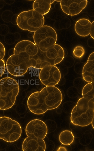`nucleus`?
Listing matches in <instances>:
<instances>
[{
	"mask_svg": "<svg viewBox=\"0 0 94 151\" xmlns=\"http://www.w3.org/2000/svg\"><path fill=\"white\" fill-rule=\"evenodd\" d=\"M46 145L43 139L27 137L24 141L22 149L24 151H45Z\"/></svg>",
	"mask_w": 94,
	"mask_h": 151,
	"instance_id": "4468645a",
	"label": "nucleus"
},
{
	"mask_svg": "<svg viewBox=\"0 0 94 151\" xmlns=\"http://www.w3.org/2000/svg\"><path fill=\"white\" fill-rule=\"evenodd\" d=\"M94 99L88 100L82 98L73 108L71 121L77 126H87L91 124L94 117Z\"/></svg>",
	"mask_w": 94,
	"mask_h": 151,
	"instance_id": "f03ea898",
	"label": "nucleus"
},
{
	"mask_svg": "<svg viewBox=\"0 0 94 151\" xmlns=\"http://www.w3.org/2000/svg\"><path fill=\"white\" fill-rule=\"evenodd\" d=\"M55 1L51 0H36L33 4V9L42 15H44L49 12L51 4Z\"/></svg>",
	"mask_w": 94,
	"mask_h": 151,
	"instance_id": "dca6fc26",
	"label": "nucleus"
},
{
	"mask_svg": "<svg viewBox=\"0 0 94 151\" xmlns=\"http://www.w3.org/2000/svg\"><path fill=\"white\" fill-rule=\"evenodd\" d=\"M26 131L27 137L43 139L48 133V128L43 121L34 119L27 124Z\"/></svg>",
	"mask_w": 94,
	"mask_h": 151,
	"instance_id": "1a4fd4ad",
	"label": "nucleus"
},
{
	"mask_svg": "<svg viewBox=\"0 0 94 151\" xmlns=\"http://www.w3.org/2000/svg\"><path fill=\"white\" fill-rule=\"evenodd\" d=\"M63 99L62 93L57 87L46 86L40 91L34 92L31 95L28 99L27 106L32 112L41 115L48 110L58 108Z\"/></svg>",
	"mask_w": 94,
	"mask_h": 151,
	"instance_id": "f257e3e1",
	"label": "nucleus"
},
{
	"mask_svg": "<svg viewBox=\"0 0 94 151\" xmlns=\"http://www.w3.org/2000/svg\"><path fill=\"white\" fill-rule=\"evenodd\" d=\"M6 68L9 73L15 77L21 76L27 72L28 69L26 64L22 62L14 54L9 57L7 60Z\"/></svg>",
	"mask_w": 94,
	"mask_h": 151,
	"instance_id": "9b49d317",
	"label": "nucleus"
},
{
	"mask_svg": "<svg viewBox=\"0 0 94 151\" xmlns=\"http://www.w3.org/2000/svg\"><path fill=\"white\" fill-rule=\"evenodd\" d=\"M21 133V127L17 122L7 117H0V139L13 142L20 137Z\"/></svg>",
	"mask_w": 94,
	"mask_h": 151,
	"instance_id": "423d86ee",
	"label": "nucleus"
},
{
	"mask_svg": "<svg viewBox=\"0 0 94 151\" xmlns=\"http://www.w3.org/2000/svg\"><path fill=\"white\" fill-rule=\"evenodd\" d=\"M83 79L88 83L94 81V53L89 55L88 61L83 66L82 70Z\"/></svg>",
	"mask_w": 94,
	"mask_h": 151,
	"instance_id": "2eb2a0df",
	"label": "nucleus"
},
{
	"mask_svg": "<svg viewBox=\"0 0 94 151\" xmlns=\"http://www.w3.org/2000/svg\"><path fill=\"white\" fill-rule=\"evenodd\" d=\"M18 26L21 29L35 32L44 24V17L33 9L20 13L17 18Z\"/></svg>",
	"mask_w": 94,
	"mask_h": 151,
	"instance_id": "39448f33",
	"label": "nucleus"
},
{
	"mask_svg": "<svg viewBox=\"0 0 94 151\" xmlns=\"http://www.w3.org/2000/svg\"><path fill=\"white\" fill-rule=\"evenodd\" d=\"M47 65H51L48 62V61L45 60L41 64V65H40V68L41 69H42L43 67H45V66Z\"/></svg>",
	"mask_w": 94,
	"mask_h": 151,
	"instance_id": "5701e85b",
	"label": "nucleus"
},
{
	"mask_svg": "<svg viewBox=\"0 0 94 151\" xmlns=\"http://www.w3.org/2000/svg\"><path fill=\"white\" fill-rule=\"evenodd\" d=\"M57 38V34L53 28L44 25L35 32L33 37L35 44L43 52L56 44Z\"/></svg>",
	"mask_w": 94,
	"mask_h": 151,
	"instance_id": "0eeeda50",
	"label": "nucleus"
},
{
	"mask_svg": "<svg viewBox=\"0 0 94 151\" xmlns=\"http://www.w3.org/2000/svg\"><path fill=\"white\" fill-rule=\"evenodd\" d=\"M5 65L3 60H0V77L4 74L5 70Z\"/></svg>",
	"mask_w": 94,
	"mask_h": 151,
	"instance_id": "412c9836",
	"label": "nucleus"
},
{
	"mask_svg": "<svg viewBox=\"0 0 94 151\" xmlns=\"http://www.w3.org/2000/svg\"><path fill=\"white\" fill-rule=\"evenodd\" d=\"M41 83L46 86H55L60 81V70L55 66L47 65L41 69L39 75Z\"/></svg>",
	"mask_w": 94,
	"mask_h": 151,
	"instance_id": "6e6552de",
	"label": "nucleus"
},
{
	"mask_svg": "<svg viewBox=\"0 0 94 151\" xmlns=\"http://www.w3.org/2000/svg\"><path fill=\"white\" fill-rule=\"evenodd\" d=\"M19 91V87L15 80L11 78L0 80V110L11 108L15 102Z\"/></svg>",
	"mask_w": 94,
	"mask_h": 151,
	"instance_id": "20e7f679",
	"label": "nucleus"
},
{
	"mask_svg": "<svg viewBox=\"0 0 94 151\" xmlns=\"http://www.w3.org/2000/svg\"><path fill=\"white\" fill-rule=\"evenodd\" d=\"M91 123L92 124V126L93 127V128L94 129V119H93V120L92 121V122H91Z\"/></svg>",
	"mask_w": 94,
	"mask_h": 151,
	"instance_id": "b1692460",
	"label": "nucleus"
},
{
	"mask_svg": "<svg viewBox=\"0 0 94 151\" xmlns=\"http://www.w3.org/2000/svg\"><path fill=\"white\" fill-rule=\"evenodd\" d=\"M82 94L83 97L88 100L94 99V82L88 83L83 88Z\"/></svg>",
	"mask_w": 94,
	"mask_h": 151,
	"instance_id": "a211bd4d",
	"label": "nucleus"
},
{
	"mask_svg": "<svg viewBox=\"0 0 94 151\" xmlns=\"http://www.w3.org/2000/svg\"><path fill=\"white\" fill-rule=\"evenodd\" d=\"M5 53V49L3 45L0 42V60H3Z\"/></svg>",
	"mask_w": 94,
	"mask_h": 151,
	"instance_id": "aec40b11",
	"label": "nucleus"
},
{
	"mask_svg": "<svg viewBox=\"0 0 94 151\" xmlns=\"http://www.w3.org/2000/svg\"><path fill=\"white\" fill-rule=\"evenodd\" d=\"M70 145H61L58 150L59 151H67L71 150V147Z\"/></svg>",
	"mask_w": 94,
	"mask_h": 151,
	"instance_id": "4be33fe9",
	"label": "nucleus"
},
{
	"mask_svg": "<svg viewBox=\"0 0 94 151\" xmlns=\"http://www.w3.org/2000/svg\"><path fill=\"white\" fill-rule=\"evenodd\" d=\"M44 53L45 61H48L51 66H55L60 63L64 58V49L58 44L51 46Z\"/></svg>",
	"mask_w": 94,
	"mask_h": 151,
	"instance_id": "f8f14e48",
	"label": "nucleus"
},
{
	"mask_svg": "<svg viewBox=\"0 0 94 151\" xmlns=\"http://www.w3.org/2000/svg\"><path fill=\"white\" fill-rule=\"evenodd\" d=\"M87 1L63 0L60 2L61 9L67 15L73 16L80 13L87 4Z\"/></svg>",
	"mask_w": 94,
	"mask_h": 151,
	"instance_id": "9d476101",
	"label": "nucleus"
},
{
	"mask_svg": "<svg viewBox=\"0 0 94 151\" xmlns=\"http://www.w3.org/2000/svg\"><path fill=\"white\" fill-rule=\"evenodd\" d=\"M38 52V47L33 42L24 40L16 45L14 53L28 68H37L41 63V60L37 55Z\"/></svg>",
	"mask_w": 94,
	"mask_h": 151,
	"instance_id": "7ed1b4c3",
	"label": "nucleus"
},
{
	"mask_svg": "<svg viewBox=\"0 0 94 151\" xmlns=\"http://www.w3.org/2000/svg\"><path fill=\"white\" fill-rule=\"evenodd\" d=\"M75 30L79 36L86 37L90 35L92 38L94 39V21L91 23L88 19H80L75 24Z\"/></svg>",
	"mask_w": 94,
	"mask_h": 151,
	"instance_id": "ddd939ff",
	"label": "nucleus"
},
{
	"mask_svg": "<svg viewBox=\"0 0 94 151\" xmlns=\"http://www.w3.org/2000/svg\"><path fill=\"white\" fill-rule=\"evenodd\" d=\"M59 139L62 145H70L73 142L74 136L71 132L67 130H65L60 134Z\"/></svg>",
	"mask_w": 94,
	"mask_h": 151,
	"instance_id": "f3484780",
	"label": "nucleus"
},
{
	"mask_svg": "<svg viewBox=\"0 0 94 151\" xmlns=\"http://www.w3.org/2000/svg\"><path fill=\"white\" fill-rule=\"evenodd\" d=\"M85 53L83 47L80 45H78L75 47L73 52L74 57L76 59L81 58Z\"/></svg>",
	"mask_w": 94,
	"mask_h": 151,
	"instance_id": "6ab92c4d",
	"label": "nucleus"
}]
</instances>
